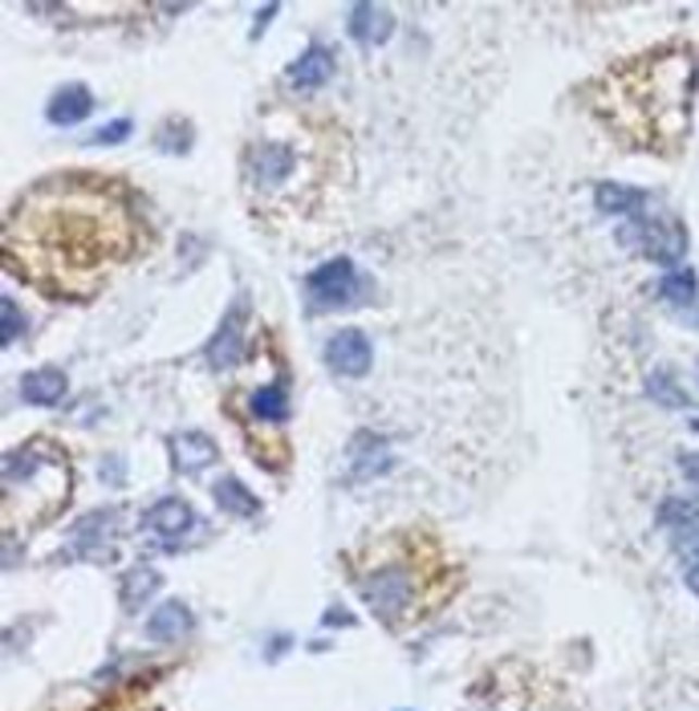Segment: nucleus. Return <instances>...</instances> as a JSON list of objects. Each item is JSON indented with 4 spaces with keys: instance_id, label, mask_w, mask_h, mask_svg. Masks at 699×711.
<instances>
[{
    "instance_id": "nucleus-9",
    "label": "nucleus",
    "mask_w": 699,
    "mask_h": 711,
    "mask_svg": "<svg viewBox=\"0 0 699 711\" xmlns=\"http://www.w3.org/2000/svg\"><path fill=\"white\" fill-rule=\"evenodd\" d=\"M371 362H374L371 338H366L362 329H354V325L338 329V334L326 341V366L338 374V378H362V374L371 371Z\"/></svg>"
},
{
    "instance_id": "nucleus-5",
    "label": "nucleus",
    "mask_w": 699,
    "mask_h": 711,
    "mask_svg": "<svg viewBox=\"0 0 699 711\" xmlns=\"http://www.w3.org/2000/svg\"><path fill=\"white\" fill-rule=\"evenodd\" d=\"M4 516L25 521V525H46L49 516L70 504L74 492V467L62 444L37 435L21 448L4 451Z\"/></svg>"
},
{
    "instance_id": "nucleus-30",
    "label": "nucleus",
    "mask_w": 699,
    "mask_h": 711,
    "mask_svg": "<svg viewBox=\"0 0 699 711\" xmlns=\"http://www.w3.org/2000/svg\"><path fill=\"white\" fill-rule=\"evenodd\" d=\"M679 472L687 476V484H696L699 488V451H684V456H679Z\"/></svg>"
},
{
    "instance_id": "nucleus-19",
    "label": "nucleus",
    "mask_w": 699,
    "mask_h": 711,
    "mask_svg": "<svg viewBox=\"0 0 699 711\" xmlns=\"http://www.w3.org/2000/svg\"><path fill=\"white\" fill-rule=\"evenodd\" d=\"M594 203H598V212L602 216H635L638 208H647L651 196L642 191V187H626V184H598L594 191Z\"/></svg>"
},
{
    "instance_id": "nucleus-24",
    "label": "nucleus",
    "mask_w": 699,
    "mask_h": 711,
    "mask_svg": "<svg viewBox=\"0 0 699 711\" xmlns=\"http://www.w3.org/2000/svg\"><path fill=\"white\" fill-rule=\"evenodd\" d=\"M699 525V496H667L663 504H659V528H667V533H684V528H696Z\"/></svg>"
},
{
    "instance_id": "nucleus-13",
    "label": "nucleus",
    "mask_w": 699,
    "mask_h": 711,
    "mask_svg": "<svg viewBox=\"0 0 699 711\" xmlns=\"http://www.w3.org/2000/svg\"><path fill=\"white\" fill-rule=\"evenodd\" d=\"M172 456H175V467L184 476H200L203 467L216 464L220 451L203 432H184V435H172Z\"/></svg>"
},
{
    "instance_id": "nucleus-15",
    "label": "nucleus",
    "mask_w": 699,
    "mask_h": 711,
    "mask_svg": "<svg viewBox=\"0 0 699 711\" xmlns=\"http://www.w3.org/2000/svg\"><path fill=\"white\" fill-rule=\"evenodd\" d=\"M346 456H350V464H354L350 479H371L390 467L387 439H378L374 432H358L354 439H350V451H346Z\"/></svg>"
},
{
    "instance_id": "nucleus-32",
    "label": "nucleus",
    "mask_w": 699,
    "mask_h": 711,
    "mask_svg": "<svg viewBox=\"0 0 699 711\" xmlns=\"http://www.w3.org/2000/svg\"><path fill=\"white\" fill-rule=\"evenodd\" d=\"M687 589H691V594L699 598V561H691V565H687Z\"/></svg>"
},
{
    "instance_id": "nucleus-2",
    "label": "nucleus",
    "mask_w": 699,
    "mask_h": 711,
    "mask_svg": "<svg viewBox=\"0 0 699 711\" xmlns=\"http://www.w3.org/2000/svg\"><path fill=\"white\" fill-rule=\"evenodd\" d=\"M696 86V49L684 46V41H671V46H654L607 70L594 86V110L631 147L647 151V155L671 159L691 130Z\"/></svg>"
},
{
    "instance_id": "nucleus-23",
    "label": "nucleus",
    "mask_w": 699,
    "mask_h": 711,
    "mask_svg": "<svg viewBox=\"0 0 699 711\" xmlns=\"http://www.w3.org/2000/svg\"><path fill=\"white\" fill-rule=\"evenodd\" d=\"M159 582H163V577H159L151 565H135V570L123 577V589H118V594H123L126 610H130V614H139L142 606L151 602V594L159 589Z\"/></svg>"
},
{
    "instance_id": "nucleus-18",
    "label": "nucleus",
    "mask_w": 699,
    "mask_h": 711,
    "mask_svg": "<svg viewBox=\"0 0 699 711\" xmlns=\"http://www.w3.org/2000/svg\"><path fill=\"white\" fill-rule=\"evenodd\" d=\"M249 415L257 427H285V419H289V390L285 383H269V387H257L249 395Z\"/></svg>"
},
{
    "instance_id": "nucleus-6",
    "label": "nucleus",
    "mask_w": 699,
    "mask_h": 711,
    "mask_svg": "<svg viewBox=\"0 0 699 711\" xmlns=\"http://www.w3.org/2000/svg\"><path fill=\"white\" fill-rule=\"evenodd\" d=\"M619 245L654 264H667V269H679V261L687 257L684 224L671 212H663L654 200L647 208H638L635 216H626V224H619Z\"/></svg>"
},
{
    "instance_id": "nucleus-4",
    "label": "nucleus",
    "mask_w": 699,
    "mask_h": 711,
    "mask_svg": "<svg viewBox=\"0 0 699 711\" xmlns=\"http://www.w3.org/2000/svg\"><path fill=\"white\" fill-rule=\"evenodd\" d=\"M350 573L366 610L387 626L423 619L451 589L444 549L436 541H423L420 533L383 537L374 549H362L350 561Z\"/></svg>"
},
{
    "instance_id": "nucleus-31",
    "label": "nucleus",
    "mask_w": 699,
    "mask_h": 711,
    "mask_svg": "<svg viewBox=\"0 0 699 711\" xmlns=\"http://www.w3.org/2000/svg\"><path fill=\"white\" fill-rule=\"evenodd\" d=\"M273 16H277V4H264L261 13H257V29H252V37H261V33H264V25H269V21H273Z\"/></svg>"
},
{
    "instance_id": "nucleus-26",
    "label": "nucleus",
    "mask_w": 699,
    "mask_h": 711,
    "mask_svg": "<svg viewBox=\"0 0 699 711\" xmlns=\"http://www.w3.org/2000/svg\"><path fill=\"white\" fill-rule=\"evenodd\" d=\"M159 147H163L167 155H184L187 147H191V126L167 123V135H159Z\"/></svg>"
},
{
    "instance_id": "nucleus-10",
    "label": "nucleus",
    "mask_w": 699,
    "mask_h": 711,
    "mask_svg": "<svg viewBox=\"0 0 699 711\" xmlns=\"http://www.w3.org/2000/svg\"><path fill=\"white\" fill-rule=\"evenodd\" d=\"M142 525H147V533L155 537L167 553H172L175 545L184 541L187 533H191V525H196V512H191V504L187 500H179V496H163L159 504H151L147 509V516H142Z\"/></svg>"
},
{
    "instance_id": "nucleus-22",
    "label": "nucleus",
    "mask_w": 699,
    "mask_h": 711,
    "mask_svg": "<svg viewBox=\"0 0 699 711\" xmlns=\"http://www.w3.org/2000/svg\"><path fill=\"white\" fill-rule=\"evenodd\" d=\"M212 500H216V509L228 512V516H257V512H261V500H257L236 476H220L216 484H212Z\"/></svg>"
},
{
    "instance_id": "nucleus-29",
    "label": "nucleus",
    "mask_w": 699,
    "mask_h": 711,
    "mask_svg": "<svg viewBox=\"0 0 699 711\" xmlns=\"http://www.w3.org/2000/svg\"><path fill=\"white\" fill-rule=\"evenodd\" d=\"M130 139V118H118V123H107L98 135H93V147H110V142H123Z\"/></svg>"
},
{
    "instance_id": "nucleus-11",
    "label": "nucleus",
    "mask_w": 699,
    "mask_h": 711,
    "mask_svg": "<svg viewBox=\"0 0 699 711\" xmlns=\"http://www.w3.org/2000/svg\"><path fill=\"white\" fill-rule=\"evenodd\" d=\"M114 533H118V512H93V516H86V521L74 528L70 549L78 557H98L102 549H110Z\"/></svg>"
},
{
    "instance_id": "nucleus-25",
    "label": "nucleus",
    "mask_w": 699,
    "mask_h": 711,
    "mask_svg": "<svg viewBox=\"0 0 699 711\" xmlns=\"http://www.w3.org/2000/svg\"><path fill=\"white\" fill-rule=\"evenodd\" d=\"M647 395H651L659 407H687V395L679 390V383H675L667 371H654L651 378H647Z\"/></svg>"
},
{
    "instance_id": "nucleus-14",
    "label": "nucleus",
    "mask_w": 699,
    "mask_h": 711,
    "mask_svg": "<svg viewBox=\"0 0 699 711\" xmlns=\"http://www.w3.org/2000/svg\"><path fill=\"white\" fill-rule=\"evenodd\" d=\"M659 297L667 301V310L684 313L687 325H699V289L691 269H671L663 285H659Z\"/></svg>"
},
{
    "instance_id": "nucleus-7",
    "label": "nucleus",
    "mask_w": 699,
    "mask_h": 711,
    "mask_svg": "<svg viewBox=\"0 0 699 711\" xmlns=\"http://www.w3.org/2000/svg\"><path fill=\"white\" fill-rule=\"evenodd\" d=\"M362 273L350 257H334V261L317 264L310 277H305V294H310V310L326 313V310H342V305H354L362 297Z\"/></svg>"
},
{
    "instance_id": "nucleus-8",
    "label": "nucleus",
    "mask_w": 699,
    "mask_h": 711,
    "mask_svg": "<svg viewBox=\"0 0 699 711\" xmlns=\"http://www.w3.org/2000/svg\"><path fill=\"white\" fill-rule=\"evenodd\" d=\"M245 313H249V297H236L233 310L224 313L216 338L208 341V366L212 371H228L236 362H245L249 346H245Z\"/></svg>"
},
{
    "instance_id": "nucleus-3",
    "label": "nucleus",
    "mask_w": 699,
    "mask_h": 711,
    "mask_svg": "<svg viewBox=\"0 0 699 711\" xmlns=\"http://www.w3.org/2000/svg\"><path fill=\"white\" fill-rule=\"evenodd\" d=\"M338 163L342 142L329 123L289 107L264 114L240 151L245 200L264 220H294L317 203Z\"/></svg>"
},
{
    "instance_id": "nucleus-16",
    "label": "nucleus",
    "mask_w": 699,
    "mask_h": 711,
    "mask_svg": "<svg viewBox=\"0 0 699 711\" xmlns=\"http://www.w3.org/2000/svg\"><path fill=\"white\" fill-rule=\"evenodd\" d=\"M395 29V21H390V9L387 4H354L350 9V37H354L358 46H383Z\"/></svg>"
},
{
    "instance_id": "nucleus-33",
    "label": "nucleus",
    "mask_w": 699,
    "mask_h": 711,
    "mask_svg": "<svg viewBox=\"0 0 699 711\" xmlns=\"http://www.w3.org/2000/svg\"><path fill=\"white\" fill-rule=\"evenodd\" d=\"M326 622H334V626H338V622H350V614H342V610H329Z\"/></svg>"
},
{
    "instance_id": "nucleus-12",
    "label": "nucleus",
    "mask_w": 699,
    "mask_h": 711,
    "mask_svg": "<svg viewBox=\"0 0 699 711\" xmlns=\"http://www.w3.org/2000/svg\"><path fill=\"white\" fill-rule=\"evenodd\" d=\"M65 395H70V383L53 366H37V371L21 374V399L29 407H58V402H65Z\"/></svg>"
},
{
    "instance_id": "nucleus-21",
    "label": "nucleus",
    "mask_w": 699,
    "mask_h": 711,
    "mask_svg": "<svg viewBox=\"0 0 699 711\" xmlns=\"http://www.w3.org/2000/svg\"><path fill=\"white\" fill-rule=\"evenodd\" d=\"M191 631V610H187L184 602H163L151 614V622H147V634H151V643H179L184 634Z\"/></svg>"
},
{
    "instance_id": "nucleus-1",
    "label": "nucleus",
    "mask_w": 699,
    "mask_h": 711,
    "mask_svg": "<svg viewBox=\"0 0 699 711\" xmlns=\"http://www.w3.org/2000/svg\"><path fill=\"white\" fill-rule=\"evenodd\" d=\"M142 248V220L107 175L62 171L25 187L4 220V264L41 294L93 297Z\"/></svg>"
},
{
    "instance_id": "nucleus-17",
    "label": "nucleus",
    "mask_w": 699,
    "mask_h": 711,
    "mask_svg": "<svg viewBox=\"0 0 699 711\" xmlns=\"http://www.w3.org/2000/svg\"><path fill=\"white\" fill-rule=\"evenodd\" d=\"M329 74H334V53L326 46H310L294 65H289V86L301 93L317 90V86H326Z\"/></svg>"
},
{
    "instance_id": "nucleus-20",
    "label": "nucleus",
    "mask_w": 699,
    "mask_h": 711,
    "mask_svg": "<svg viewBox=\"0 0 699 711\" xmlns=\"http://www.w3.org/2000/svg\"><path fill=\"white\" fill-rule=\"evenodd\" d=\"M90 110H93V98L86 86H62V90L49 98L46 114H49V123H58V126H78Z\"/></svg>"
},
{
    "instance_id": "nucleus-28",
    "label": "nucleus",
    "mask_w": 699,
    "mask_h": 711,
    "mask_svg": "<svg viewBox=\"0 0 699 711\" xmlns=\"http://www.w3.org/2000/svg\"><path fill=\"white\" fill-rule=\"evenodd\" d=\"M671 541H675V557L679 561H699V525L696 528H684V533H671Z\"/></svg>"
},
{
    "instance_id": "nucleus-27",
    "label": "nucleus",
    "mask_w": 699,
    "mask_h": 711,
    "mask_svg": "<svg viewBox=\"0 0 699 711\" xmlns=\"http://www.w3.org/2000/svg\"><path fill=\"white\" fill-rule=\"evenodd\" d=\"M0 313H4V334H0V341H4V346H13L16 334H25V313L16 310L13 297H4V301H0Z\"/></svg>"
}]
</instances>
